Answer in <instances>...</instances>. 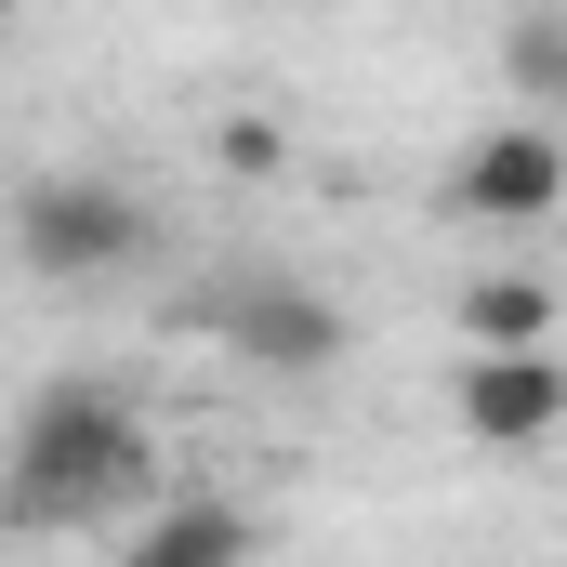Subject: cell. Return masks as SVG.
<instances>
[{"mask_svg": "<svg viewBox=\"0 0 567 567\" xmlns=\"http://www.w3.org/2000/svg\"><path fill=\"white\" fill-rule=\"evenodd\" d=\"M502 93L528 120H567V0H542V13L502 27Z\"/></svg>", "mask_w": 567, "mask_h": 567, "instance_id": "obj_8", "label": "cell"}, {"mask_svg": "<svg viewBox=\"0 0 567 567\" xmlns=\"http://www.w3.org/2000/svg\"><path fill=\"white\" fill-rule=\"evenodd\" d=\"M462 343L475 357H542L555 343V290L542 278H475L462 290Z\"/></svg>", "mask_w": 567, "mask_h": 567, "instance_id": "obj_7", "label": "cell"}, {"mask_svg": "<svg viewBox=\"0 0 567 567\" xmlns=\"http://www.w3.org/2000/svg\"><path fill=\"white\" fill-rule=\"evenodd\" d=\"M251 502H225V488H185V502H158L133 542H120V567H251Z\"/></svg>", "mask_w": 567, "mask_h": 567, "instance_id": "obj_6", "label": "cell"}, {"mask_svg": "<svg viewBox=\"0 0 567 567\" xmlns=\"http://www.w3.org/2000/svg\"><path fill=\"white\" fill-rule=\"evenodd\" d=\"M158 488V435L120 383H40L27 423H13V462H0V515L27 542H66V528H120Z\"/></svg>", "mask_w": 567, "mask_h": 567, "instance_id": "obj_1", "label": "cell"}, {"mask_svg": "<svg viewBox=\"0 0 567 567\" xmlns=\"http://www.w3.org/2000/svg\"><path fill=\"white\" fill-rule=\"evenodd\" d=\"M185 330H212L225 357H251V370H278V383H317V370L357 343V317L317 278H212L185 303Z\"/></svg>", "mask_w": 567, "mask_h": 567, "instance_id": "obj_3", "label": "cell"}, {"mask_svg": "<svg viewBox=\"0 0 567 567\" xmlns=\"http://www.w3.org/2000/svg\"><path fill=\"white\" fill-rule=\"evenodd\" d=\"M145 198L133 185H106V172H40L27 198H13V251H27V278H53V290H93V278H120V265H145Z\"/></svg>", "mask_w": 567, "mask_h": 567, "instance_id": "obj_2", "label": "cell"}, {"mask_svg": "<svg viewBox=\"0 0 567 567\" xmlns=\"http://www.w3.org/2000/svg\"><path fill=\"white\" fill-rule=\"evenodd\" d=\"M449 410H462L475 449H542V435H567V370H555V343H542V357H462Z\"/></svg>", "mask_w": 567, "mask_h": 567, "instance_id": "obj_5", "label": "cell"}, {"mask_svg": "<svg viewBox=\"0 0 567 567\" xmlns=\"http://www.w3.org/2000/svg\"><path fill=\"white\" fill-rule=\"evenodd\" d=\"M212 158H225V172H278L290 133H278V120H225V133H212Z\"/></svg>", "mask_w": 567, "mask_h": 567, "instance_id": "obj_9", "label": "cell"}, {"mask_svg": "<svg viewBox=\"0 0 567 567\" xmlns=\"http://www.w3.org/2000/svg\"><path fill=\"white\" fill-rule=\"evenodd\" d=\"M567 212V145L555 120H502V133L462 145V172H449V225H488V238H528V225H555Z\"/></svg>", "mask_w": 567, "mask_h": 567, "instance_id": "obj_4", "label": "cell"}]
</instances>
